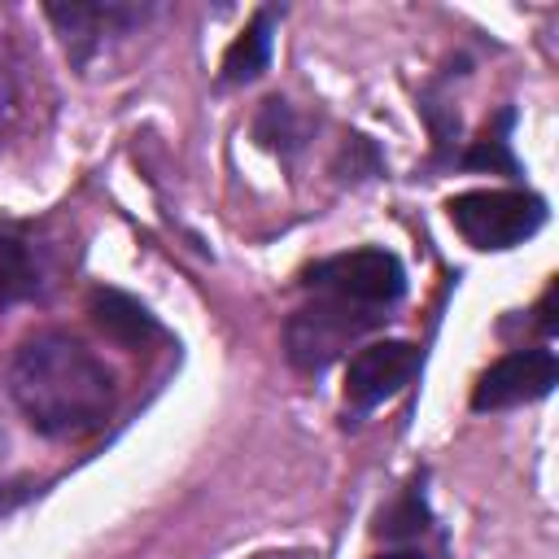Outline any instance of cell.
Masks as SVG:
<instances>
[{
  "label": "cell",
  "instance_id": "cell-14",
  "mask_svg": "<svg viewBox=\"0 0 559 559\" xmlns=\"http://www.w3.org/2000/svg\"><path fill=\"white\" fill-rule=\"evenodd\" d=\"M35 489H39L35 480H4V485H0V520L13 515L26 498H35Z\"/></svg>",
  "mask_w": 559,
  "mask_h": 559
},
{
  "label": "cell",
  "instance_id": "cell-12",
  "mask_svg": "<svg viewBox=\"0 0 559 559\" xmlns=\"http://www.w3.org/2000/svg\"><path fill=\"white\" fill-rule=\"evenodd\" d=\"M258 140H262V144H271V148H284V153L301 144V127H297V118H293V105H288V100L271 96V100L262 105V114H258Z\"/></svg>",
  "mask_w": 559,
  "mask_h": 559
},
{
  "label": "cell",
  "instance_id": "cell-6",
  "mask_svg": "<svg viewBox=\"0 0 559 559\" xmlns=\"http://www.w3.org/2000/svg\"><path fill=\"white\" fill-rule=\"evenodd\" d=\"M44 17L57 26L70 61L83 70L92 57H100L114 39L140 31L153 9L148 4H48Z\"/></svg>",
  "mask_w": 559,
  "mask_h": 559
},
{
  "label": "cell",
  "instance_id": "cell-3",
  "mask_svg": "<svg viewBox=\"0 0 559 559\" xmlns=\"http://www.w3.org/2000/svg\"><path fill=\"white\" fill-rule=\"evenodd\" d=\"M301 288L314 297H336L362 310H380L389 314L402 297H406V266L397 253L389 249H345L332 258H319L301 271Z\"/></svg>",
  "mask_w": 559,
  "mask_h": 559
},
{
  "label": "cell",
  "instance_id": "cell-11",
  "mask_svg": "<svg viewBox=\"0 0 559 559\" xmlns=\"http://www.w3.org/2000/svg\"><path fill=\"white\" fill-rule=\"evenodd\" d=\"M511 122H515V114L511 109H502L498 114V122L493 127H485V135L463 153V166L467 170H502V175H520V166H515V153H511V140H507V131H511Z\"/></svg>",
  "mask_w": 559,
  "mask_h": 559
},
{
  "label": "cell",
  "instance_id": "cell-2",
  "mask_svg": "<svg viewBox=\"0 0 559 559\" xmlns=\"http://www.w3.org/2000/svg\"><path fill=\"white\" fill-rule=\"evenodd\" d=\"M445 218L472 249L502 253L546 227V201L528 188H472L445 201Z\"/></svg>",
  "mask_w": 559,
  "mask_h": 559
},
{
  "label": "cell",
  "instance_id": "cell-9",
  "mask_svg": "<svg viewBox=\"0 0 559 559\" xmlns=\"http://www.w3.org/2000/svg\"><path fill=\"white\" fill-rule=\"evenodd\" d=\"M39 288H44V266L35 245L26 240L22 227L0 223V310L35 297Z\"/></svg>",
  "mask_w": 559,
  "mask_h": 559
},
{
  "label": "cell",
  "instance_id": "cell-10",
  "mask_svg": "<svg viewBox=\"0 0 559 559\" xmlns=\"http://www.w3.org/2000/svg\"><path fill=\"white\" fill-rule=\"evenodd\" d=\"M87 310H92L96 328L109 332V336L122 341V345H148V341L162 336V323H157L135 297H127V293H118V288H96L92 301H87Z\"/></svg>",
  "mask_w": 559,
  "mask_h": 559
},
{
  "label": "cell",
  "instance_id": "cell-7",
  "mask_svg": "<svg viewBox=\"0 0 559 559\" xmlns=\"http://www.w3.org/2000/svg\"><path fill=\"white\" fill-rule=\"evenodd\" d=\"M419 371V345L411 341H371L362 345L345 367V406L354 415H367L397 397Z\"/></svg>",
  "mask_w": 559,
  "mask_h": 559
},
{
  "label": "cell",
  "instance_id": "cell-4",
  "mask_svg": "<svg viewBox=\"0 0 559 559\" xmlns=\"http://www.w3.org/2000/svg\"><path fill=\"white\" fill-rule=\"evenodd\" d=\"M384 319L389 314H380V310H362V306H349V301H336V297H314L301 310H293L288 323H284L288 362L297 371H306V376H319L354 341H362L367 332H376Z\"/></svg>",
  "mask_w": 559,
  "mask_h": 559
},
{
  "label": "cell",
  "instance_id": "cell-13",
  "mask_svg": "<svg viewBox=\"0 0 559 559\" xmlns=\"http://www.w3.org/2000/svg\"><path fill=\"white\" fill-rule=\"evenodd\" d=\"M419 520H424V498H419V493H406L397 511L380 515L376 533H384V537H415V533H424V524H419Z\"/></svg>",
  "mask_w": 559,
  "mask_h": 559
},
{
  "label": "cell",
  "instance_id": "cell-8",
  "mask_svg": "<svg viewBox=\"0 0 559 559\" xmlns=\"http://www.w3.org/2000/svg\"><path fill=\"white\" fill-rule=\"evenodd\" d=\"M271 44H275V9H258L245 31L227 44L223 52V83L227 87H240V83H253L266 66H271Z\"/></svg>",
  "mask_w": 559,
  "mask_h": 559
},
{
  "label": "cell",
  "instance_id": "cell-1",
  "mask_svg": "<svg viewBox=\"0 0 559 559\" xmlns=\"http://www.w3.org/2000/svg\"><path fill=\"white\" fill-rule=\"evenodd\" d=\"M4 393L17 415L52 441L96 432L118 402V384L105 358L57 328L35 332L13 349L4 367Z\"/></svg>",
  "mask_w": 559,
  "mask_h": 559
},
{
  "label": "cell",
  "instance_id": "cell-5",
  "mask_svg": "<svg viewBox=\"0 0 559 559\" xmlns=\"http://www.w3.org/2000/svg\"><path fill=\"white\" fill-rule=\"evenodd\" d=\"M559 380V358L550 345L511 349L489 362L472 384V411H507L524 402H542Z\"/></svg>",
  "mask_w": 559,
  "mask_h": 559
},
{
  "label": "cell",
  "instance_id": "cell-15",
  "mask_svg": "<svg viewBox=\"0 0 559 559\" xmlns=\"http://www.w3.org/2000/svg\"><path fill=\"white\" fill-rule=\"evenodd\" d=\"M376 559H428L424 550H389V555H376Z\"/></svg>",
  "mask_w": 559,
  "mask_h": 559
}]
</instances>
